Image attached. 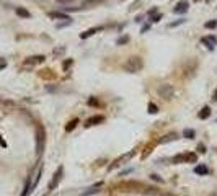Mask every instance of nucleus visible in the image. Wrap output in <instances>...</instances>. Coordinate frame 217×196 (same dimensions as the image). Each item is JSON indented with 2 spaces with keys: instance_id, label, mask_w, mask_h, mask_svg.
<instances>
[{
  "instance_id": "nucleus-25",
  "label": "nucleus",
  "mask_w": 217,
  "mask_h": 196,
  "mask_svg": "<svg viewBox=\"0 0 217 196\" xmlns=\"http://www.w3.org/2000/svg\"><path fill=\"white\" fill-rule=\"evenodd\" d=\"M88 105H90V106H98L100 103H98L96 98H90V100H88Z\"/></svg>"
},
{
  "instance_id": "nucleus-11",
  "label": "nucleus",
  "mask_w": 217,
  "mask_h": 196,
  "mask_svg": "<svg viewBox=\"0 0 217 196\" xmlns=\"http://www.w3.org/2000/svg\"><path fill=\"white\" fill-rule=\"evenodd\" d=\"M132 155H134V150H132V152H129L127 155H122V157H119V159H118L116 162L113 163V165H110V170H113V169H116V167H119V165H121V162H124V160H127L129 157H132Z\"/></svg>"
},
{
  "instance_id": "nucleus-28",
  "label": "nucleus",
  "mask_w": 217,
  "mask_h": 196,
  "mask_svg": "<svg viewBox=\"0 0 217 196\" xmlns=\"http://www.w3.org/2000/svg\"><path fill=\"white\" fill-rule=\"evenodd\" d=\"M183 23H184V20H178V22H175V23H171V24H170V26H171V28H175V26H178V24H183Z\"/></svg>"
},
{
  "instance_id": "nucleus-32",
  "label": "nucleus",
  "mask_w": 217,
  "mask_h": 196,
  "mask_svg": "<svg viewBox=\"0 0 217 196\" xmlns=\"http://www.w3.org/2000/svg\"><path fill=\"white\" fill-rule=\"evenodd\" d=\"M212 100H214V101H217V92L214 93V98H212Z\"/></svg>"
},
{
  "instance_id": "nucleus-18",
  "label": "nucleus",
  "mask_w": 217,
  "mask_h": 196,
  "mask_svg": "<svg viewBox=\"0 0 217 196\" xmlns=\"http://www.w3.org/2000/svg\"><path fill=\"white\" fill-rule=\"evenodd\" d=\"M77 122H79V120H72V121L69 122L67 126H65V131H67V132H70L72 129H73V128H75V126H77Z\"/></svg>"
},
{
  "instance_id": "nucleus-22",
  "label": "nucleus",
  "mask_w": 217,
  "mask_h": 196,
  "mask_svg": "<svg viewBox=\"0 0 217 196\" xmlns=\"http://www.w3.org/2000/svg\"><path fill=\"white\" fill-rule=\"evenodd\" d=\"M73 64V59H67V61H64V64H62V67H64V71H67L69 67Z\"/></svg>"
},
{
  "instance_id": "nucleus-10",
  "label": "nucleus",
  "mask_w": 217,
  "mask_h": 196,
  "mask_svg": "<svg viewBox=\"0 0 217 196\" xmlns=\"http://www.w3.org/2000/svg\"><path fill=\"white\" fill-rule=\"evenodd\" d=\"M44 56H33V57H28L26 61H24V64L26 65H31V64H39V62L44 61Z\"/></svg>"
},
{
  "instance_id": "nucleus-23",
  "label": "nucleus",
  "mask_w": 217,
  "mask_h": 196,
  "mask_svg": "<svg viewBox=\"0 0 217 196\" xmlns=\"http://www.w3.org/2000/svg\"><path fill=\"white\" fill-rule=\"evenodd\" d=\"M72 23V20H67V22H64V23H57L56 24V28H59V30H61V28H65V26H69V24Z\"/></svg>"
},
{
  "instance_id": "nucleus-2",
  "label": "nucleus",
  "mask_w": 217,
  "mask_h": 196,
  "mask_svg": "<svg viewBox=\"0 0 217 196\" xmlns=\"http://www.w3.org/2000/svg\"><path fill=\"white\" fill-rule=\"evenodd\" d=\"M44 141H46L44 128L43 126H38V131H36V152H38V155H41L44 150Z\"/></svg>"
},
{
  "instance_id": "nucleus-29",
  "label": "nucleus",
  "mask_w": 217,
  "mask_h": 196,
  "mask_svg": "<svg viewBox=\"0 0 217 196\" xmlns=\"http://www.w3.org/2000/svg\"><path fill=\"white\" fill-rule=\"evenodd\" d=\"M198 152H201V154H204V152H206V146H202V144H199V146H198Z\"/></svg>"
},
{
  "instance_id": "nucleus-19",
  "label": "nucleus",
  "mask_w": 217,
  "mask_h": 196,
  "mask_svg": "<svg viewBox=\"0 0 217 196\" xmlns=\"http://www.w3.org/2000/svg\"><path fill=\"white\" fill-rule=\"evenodd\" d=\"M183 136H184L186 139H193V137H194V131H193V129H184V131H183Z\"/></svg>"
},
{
  "instance_id": "nucleus-26",
  "label": "nucleus",
  "mask_w": 217,
  "mask_h": 196,
  "mask_svg": "<svg viewBox=\"0 0 217 196\" xmlns=\"http://www.w3.org/2000/svg\"><path fill=\"white\" fill-rule=\"evenodd\" d=\"M150 178H152V180H155V181H158V183H162V181H163L158 175H150Z\"/></svg>"
},
{
  "instance_id": "nucleus-12",
  "label": "nucleus",
  "mask_w": 217,
  "mask_h": 196,
  "mask_svg": "<svg viewBox=\"0 0 217 196\" xmlns=\"http://www.w3.org/2000/svg\"><path fill=\"white\" fill-rule=\"evenodd\" d=\"M101 28H90V30H87V31H83L82 34H80V38H82V39H85V38H90V36H93V34L96 33V31H100Z\"/></svg>"
},
{
  "instance_id": "nucleus-17",
  "label": "nucleus",
  "mask_w": 217,
  "mask_h": 196,
  "mask_svg": "<svg viewBox=\"0 0 217 196\" xmlns=\"http://www.w3.org/2000/svg\"><path fill=\"white\" fill-rule=\"evenodd\" d=\"M16 15L23 16V18H30V16H31V13L28 12V10H24V8H16Z\"/></svg>"
},
{
  "instance_id": "nucleus-4",
  "label": "nucleus",
  "mask_w": 217,
  "mask_h": 196,
  "mask_svg": "<svg viewBox=\"0 0 217 196\" xmlns=\"http://www.w3.org/2000/svg\"><path fill=\"white\" fill-rule=\"evenodd\" d=\"M173 87L168 85V83H165V85H160L158 87V95L162 98H167V100H170L171 97H173Z\"/></svg>"
},
{
  "instance_id": "nucleus-24",
  "label": "nucleus",
  "mask_w": 217,
  "mask_h": 196,
  "mask_svg": "<svg viewBox=\"0 0 217 196\" xmlns=\"http://www.w3.org/2000/svg\"><path fill=\"white\" fill-rule=\"evenodd\" d=\"M127 41H129V36H121L119 39L116 41V44L119 46V44H124V43H127Z\"/></svg>"
},
{
  "instance_id": "nucleus-9",
  "label": "nucleus",
  "mask_w": 217,
  "mask_h": 196,
  "mask_svg": "<svg viewBox=\"0 0 217 196\" xmlns=\"http://www.w3.org/2000/svg\"><path fill=\"white\" fill-rule=\"evenodd\" d=\"M201 41H202V43H204V44H206V46H207L209 49H212L214 46H217V39H216L214 36H204Z\"/></svg>"
},
{
  "instance_id": "nucleus-5",
  "label": "nucleus",
  "mask_w": 217,
  "mask_h": 196,
  "mask_svg": "<svg viewBox=\"0 0 217 196\" xmlns=\"http://www.w3.org/2000/svg\"><path fill=\"white\" fill-rule=\"evenodd\" d=\"M196 160H198V155H196V154H191V152L173 157V163H178V162H196Z\"/></svg>"
},
{
  "instance_id": "nucleus-27",
  "label": "nucleus",
  "mask_w": 217,
  "mask_h": 196,
  "mask_svg": "<svg viewBox=\"0 0 217 196\" xmlns=\"http://www.w3.org/2000/svg\"><path fill=\"white\" fill-rule=\"evenodd\" d=\"M64 51H65L64 48H56V49H54V54H56V56H57V54H62Z\"/></svg>"
},
{
  "instance_id": "nucleus-8",
  "label": "nucleus",
  "mask_w": 217,
  "mask_h": 196,
  "mask_svg": "<svg viewBox=\"0 0 217 196\" xmlns=\"http://www.w3.org/2000/svg\"><path fill=\"white\" fill-rule=\"evenodd\" d=\"M173 12L175 13H184V12H188V2H186V0H181L180 3H176V7L173 8Z\"/></svg>"
},
{
  "instance_id": "nucleus-7",
  "label": "nucleus",
  "mask_w": 217,
  "mask_h": 196,
  "mask_svg": "<svg viewBox=\"0 0 217 196\" xmlns=\"http://www.w3.org/2000/svg\"><path fill=\"white\" fill-rule=\"evenodd\" d=\"M101 186H103V183L100 181V183H96V185H93V186H90L87 191H83V193L80 195V196H92V195H96L98 191H100V188H101Z\"/></svg>"
},
{
  "instance_id": "nucleus-30",
  "label": "nucleus",
  "mask_w": 217,
  "mask_h": 196,
  "mask_svg": "<svg viewBox=\"0 0 217 196\" xmlns=\"http://www.w3.org/2000/svg\"><path fill=\"white\" fill-rule=\"evenodd\" d=\"M5 67H7V62L2 61V62H0V71H2V69H5Z\"/></svg>"
},
{
  "instance_id": "nucleus-16",
  "label": "nucleus",
  "mask_w": 217,
  "mask_h": 196,
  "mask_svg": "<svg viewBox=\"0 0 217 196\" xmlns=\"http://www.w3.org/2000/svg\"><path fill=\"white\" fill-rule=\"evenodd\" d=\"M194 173H198V175H206V173H209V169L206 165H198L194 169Z\"/></svg>"
},
{
  "instance_id": "nucleus-6",
  "label": "nucleus",
  "mask_w": 217,
  "mask_h": 196,
  "mask_svg": "<svg viewBox=\"0 0 217 196\" xmlns=\"http://www.w3.org/2000/svg\"><path fill=\"white\" fill-rule=\"evenodd\" d=\"M104 118L100 116V114H96V116H92L88 118V120L85 121V128H90V126H95V124H100V122H103Z\"/></svg>"
},
{
  "instance_id": "nucleus-14",
  "label": "nucleus",
  "mask_w": 217,
  "mask_h": 196,
  "mask_svg": "<svg viewBox=\"0 0 217 196\" xmlns=\"http://www.w3.org/2000/svg\"><path fill=\"white\" fill-rule=\"evenodd\" d=\"M209 116H211V108L209 106H204L201 111H199V118H201V120H206V118H209Z\"/></svg>"
},
{
  "instance_id": "nucleus-20",
  "label": "nucleus",
  "mask_w": 217,
  "mask_h": 196,
  "mask_svg": "<svg viewBox=\"0 0 217 196\" xmlns=\"http://www.w3.org/2000/svg\"><path fill=\"white\" fill-rule=\"evenodd\" d=\"M217 26V20H211V22L204 23V28H207V30H212V28Z\"/></svg>"
},
{
  "instance_id": "nucleus-33",
  "label": "nucleus",
  "mask_w": 217,
  "mask_h": 196,
  "mask_svg": "<svg viewBox=\"0 0 217 196\" xmlns=\"http://www.w3.org/2000/svg\"><path fill=\"white\" fill-rule=\"evenodd\" d=\"M59 2H70V0H59Z\"/></svg>"
},
{
  "instance_id": "nucleus-1",
  "label": "nucleus",
  "mask_w": 217,
  "mask_h": 196,
  "mask_svg": "<svg viewBox=\"0 0 217 196\" xmlns=\"http://www.w3.org/2000/svg\"><path fill=\"white\" fill-rule=\"evenodd\" d=\"M142 67H144V61H142L139 56H132V57H129L127 61H126V64H124V71L129 72V74L139 72Z\"/></svg>"
},
{
  "instance_id": "nucleus-3",
  "label": "nucleus",
  "mask_w": 217,
  "mask_h": 196,
  "mask_svg": "<svg viewBox=\"0 0 217 196\" xmlns=\"http://www.w3.org/2000/svg\"><path fill=\"white\" fill-rule=\"evenodd\" d=\"M62 172H64V169H62V167H59V169L56 170V173L52 175L51 183H49V186H47V191H54L56 188H57L59 181H61V178H62Z\"/></svg>"
},
{
  "instance_id": "nucleus-21",
  "label": "nucleus",
  "mask_w": 217,
  "mask_h": 196,
  "mask_svg": "<svg viewBox=\"0 0 217 196\" xmlns=\"http://www.w3.org/2000/svg\"><path fill=\"white\" fill-rule=\"evenodd\" d=\"M149 113H152V114L158 113V108H157V105H153V103L149 105Z\"/></svg>"
},
{
  "instance_id": "nucleus-31",
  "label": "nucleus",
  "mask_w": 217,
  "mask_h": 196,
  "mask_svg": "<svg viewBox=\"0 0 217 196\" xmlns=\"http://www.w3.org/2000/svg\"><path fill=\"white\" fill-rule=\"evenodd\" d=\"M160 18H162V16H160V15H155V16H153V20H152V22H158Z\"/></svg>"
},
{
  "instance_id": "nucleus-15",
  "label": "nucleus",
  "mask_w": 217,
  "mask_h": 196,
  "mask_svg": "<svg viewBox=\"0 0 217 196\" xmlns=\"http://www.w3.org/2000/svg\"><path fill=\"white\" fill-rule=\"evenodd\" d=\"M178 137V134H175V132H171V134H168V136H163L162 139H160V142L162 144H165V142H170V141H175V139Z\"/></svg>"
},
{
  "instance_id": "nucleus-13",
  "label": "nucleus",
  "mask_w": 217,
  "mask_h": 196,
  "mask_svg": "<svg viewBox=\"0 0 217 196\" xmlns=\"http://www.w3.org/2000/svg\"><path fill=\"white\" fill-rule=\"evenodd\" d=\"M49 16H51V18H61V20H65V22L70 20L65 13H62V12H51V13H49Z\"/></svg>"
}]
</instances>
